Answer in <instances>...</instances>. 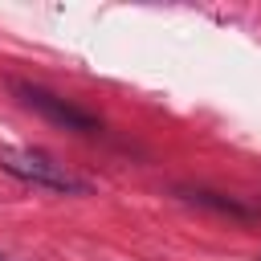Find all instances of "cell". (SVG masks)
Masks as SVG:
<instances>
[{"mask_svg":"<svg viewBox=\"0 0 261 261\" xmlns=\"http://www.w3.org/2000/svg\"><path fill=\"white\" fill-rule=\"evenodd\" d=\"M0 171L33 184V188H49V192H61V196H86L90 184L77 179L65 163H57L49 151H37V147H0Z\"/></svg>","mask_w":261,"mask_h":261,"instance_id":"obj_1","label":"cell"},{"mask_svg":"<svg viewBox=\"0 0 261 261\" xmlns=\"http://www.w3.org/2000/svg\"><path fill=\"white\" fill-rule=\"evenodd\" d=\"M192 204H208V208H216V212H228V216H249V208L245 204H237V200H228V196H220V192H204V188H192V192H184Z\"/></svg>","mask_w":261,"mask_h":261,"instance_id":"obj_3","label":"cell"},{"mask_svg":"<svg viewBox=\"0 0 261 261\" xmlns=\"http://www.w3.org/2000/svg\"><path fill=\"white\" fill-rule=\"evenodd\" d=\"M0 261H8V257H4V253H0Z\"/></svg>","mask_w":261,"mask_h":261,"instance_id":"obj_4","label":"cell"},{"mask_svg":"<svg viewBox=\"0 0 261 261\" xmlns=\"http://www.w3.org/2000/svg\"><path fill=\"white\" fill-rule=\"evenodd\" d=\"M12 94H16L29 110H37L41 118H49V122H53V126H61V130H77V135H98V130H102L98 114H90V110H82V106L65 102L61 94H53V90H45V86L12 82Z\"/></svg>","mask_w":261,"mask_h":261,"instance_id":"obj_2","label":"cell"}]
</instances>
